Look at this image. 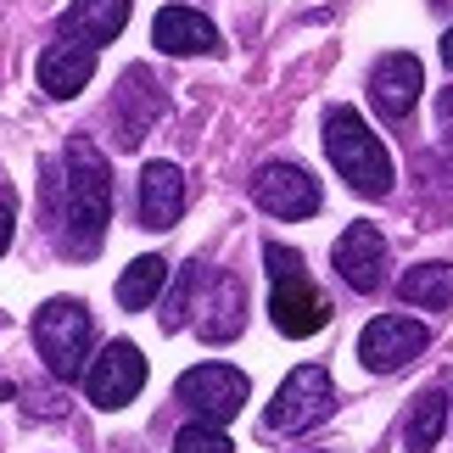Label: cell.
<instances>
[{
	"instance_id": "obj_1",
	"label": "cell",
	"mask_w": 453,
	"mask_h": 453,
	"mask_svg": "<svg viewBox=\"0 0 453 453\" xmlns=\"http://www.w3.org/2000/svg\"><path fill=\"white\" fill-rule=\"evenodd\" d=\"M62 196H67V252L96 257L101 235L112 224V168L90 141H67Z\"/></svg>"
},
{
	"instance_id": "obj_2",
	"label": "cell",
	"mask_w": 453,
	"mask_h": 453,
	"mask_svg": "<svg viewBox=\"0 0 453 453\" xmlns=\"http://www.w3.org/2000/svg\"><path fill=\"white\" fill-rule=\"evenodd\" d=\"M325 157L336 163V173L358 196H387L392 190V151L380 146V134L364 124L353 107L325 112Z\"/></svg>"
},
{
	"instance_id": "obj_3",
	"label": "cell",
	"mask_w": 453,
	"mask_h": 453,
	"mask_svg": "<svg viewBox=\"0 0 453 453\" xmlns=\"http://www.w3.org/2000/svg\"><path fill=\"white\" fill-rule=\"evenodd\" d=\"M264 264H269V313H274V330L291 342H303L313 336V330H325L330 319V303L319 297V286L308 280V269H303V257L280 247V241H269L264 247Z\"/></svg>"
},
{
	"instance_id": "obj_4",
	"label": "cell",
	"mask_w": 453,
	"mask_h": 453,
	"mask_svg": "<svg viewBox=\"0 0 453 453\" xmlns=\"http://www.w3.org/2000/svg\"><path fill=\"white\" fill-rule=\"evenodd\" d=\"M90 308L79 297H50L34 313V353L45 358V370L57 380H79L90 370Z\"/></svg>"
},
{
	"instance_id": "obj_5",
	"label": "cell",
	"mask_w": 453,
	"mask_h": 453,
	"mask_svg": "<svg viewBox=\"0 0 453 453\" xmlns=\"http://www.w3.org/2000/svg\"><path fill=\"white\" fill-rule=\"evenodd\" d=\"M330 409H336L330 370H325V364H297V370L280 380L274 403L264 409V431H269V437H297V431L330 420Z\"/></svg>"
},
{
	"instance_id": "obj_6",
	"label": "cell",
	"mask_w": 453,
	"mask_h": 453,
	"mask_svg": "<svg viewBox=\"0 0 453 453\" xmlns=\"http://www.w3.org/2000/svg\"><path fill=\"white\" fill-rule=\"evenodd\" d=\"M173 397H180L196 420L224 426L247 409V375H241L235 364H196V370H185L173 380Z\"/></svg>"
},
{
	"instance_id": "obj_7",
	"label": "cell",
	"mask_w": 453,
	"mask_h": 453,
	"mask_svg": "<svg viewBox=\"0 0 453 453\" xmlns=\"http://www.w3.org/2000/svg\"><path fill=\"white\" fill-rule=\"evenodd\" d=\"M141 387H146V358H141L134 342H107L90 358V370H84V392H90V403L107 409V414L129 409L134 397H141Z\"/></svg>"
},
{
	"instance_id": "obj_8",
	"label": "cell",
	"mask_w": 453,
	"mask_h": 453,
	"mask_svg": "<svg viewBox=\"0 0 453 453\" xmlns=\"http://www.w3.org/2000/svg\"><path fill=\"white\" fill-rule=\"evenodd\" d=\"M426 342H431V330L420 319H409V313H380V319L364 325L358 358H364L370 375H397L403 364H414L426 353Z\"/></svg>"
},
{
	"instance_id": "obj_9",
	"label": "cell",
	"mask_w": 453,
	"mask_h": 453,
	"mask_svg": "<svg viewBox=\"0 0 453 453\" xmlns=\"http://www.w3.org/2000/svg\"><path fill=\"white\" fill-rule=\"evenodd\" d=\"M241 325H247V286H241V274L196 264V330L207 342H235Z\"/></svg>"
},
{
	"instance_id": "obj_10",
	"label": "cell",
	"mask_w": 453,
	"mask_h": 453,
	"mask_svg": "<svg viewBox=\"0 0 453 453\" xmlns=\"http://www.w3.org/2000/svg\"><path fill=\"white\" fill-rule=\"evenodd\" d=\"M252 202L274 219H313L319 213V180L297 163H264L252 180Z\"/></svg>"
},
{
	"instance_id": "obj_11",
	"label": "cell",
	"mask_w": 453,
	"mask_h": 453,
	"mask_svg": "<svg viewBox=\"0 0 453 453\" xmlns=\"http://www.w3.org/2000/svg\"><path fill=\"white\" fill-rule=\"evenodd\" d=\"M420 90H426V67H420V57H409V50H392V57H380L370 67V101H375L380 118H392V124L414 112Z\"/></svg>"
},
{
	"instance_id": "obj_12",
	"label": "cell",
	"mask_w": 453,
	"mask_h": 453,
	"mask_svg": "<svg viewBox=\"0 0 453 453\" xmlns=\"http://www.w3.org/2000/svg\"><path fill=\"white\" fill-rule=\"evenodd\" d=\"M336 274L353 291H380V280H387V235H380L370 219H358V224L342 230V241H336Z\"/></svg>"
},
{
	"instance_id": "obj_13",
	"label": "cell",
	"mask_w": 453,
	"mask_h": 453,
	"mask_svg": "<svg viewBox=\"0 0 453 453\" xmlns=\"http://www.w3.org/2000/svg\"><path fill=\"white\" fill-rule=\"evenodd\" d=\"M151 45L163 50V57H219V28L207 23V17L196 12V6H180V0H173V6H163L151 17Z\"/></svg>"
},
{
	"instance_id": "obj_14",
	"label": "cell",
	"mask_w": 453,
	"mask_h": 453,
	"mask_svg": "<svg viewBox=\"0 0 453 453\" xmlns=\"http://www.w3.org/2000/svg\"><path fill=\"white\" fill-rule=\"evenodd\" d=\"M34 79H40V90H45L50 101H73L84 84L96 79V50L79 45V40L45 45V50H40V67H34Z\"/></svg>"
},
{
	"instance_id": "obj_15",
	"label": "cell",
	"mask_w": 453,
	"mask_h": 453,
	"mask_svg": "<svg viewBox=\"0 0 453 453\" xmlns=\"http://www.w3.org/2000/svg\"><path fill=\"white\" fill-rule=\"evenodd\" d=\"M185 213V173L173 163H146L141 173V230H173Z\"/></svg>"
},
{
	"instance_id": "obj_16",
	"label": "cell",
	"mask_w": 453,
	"mask_h": 453,
	"mask_svg": "<svg viewBox=\"0 0 453 453\" xmlns=\"http://www.w3.org/2000/svg\"><path fill=\"white\" fill-rule=\"evenodd\" d=\"M129 23V0H73L62 17V40H79V45H112Z\"/></svg>"
},
{
	"instance_id": "obj_17",
	"label": "cell",
	"mask_w": 453,
	"mask_h": 453,
	"mask_svg": "<svg viewBox=\"0 0 453 453\" xmlns=\"http://www.w3.org/2000/svg\"><path fill=\"white\" fill-rule=\"evenodd\" d=\"M118 146H141L146 141V129H151V118L163 112V96L146 84V67H129L124 73V90H118Z\"/></svg>"
},
{
	"instance_id": "obj_18",
	"label": "cell",
	"mask_w": 453,
	"mask_h": 453,
	"mask_svg": "<svg viewBox=\"0 0 453 453\" xmlns=\"http://www.w3.org/2000/svg\"><path fill=\"white\" fill-rule=\"evenodd\" d=\"M442 431H448V392L442 387H426L409 403V414H403V448L409 453H431V448L442 442Z\"/></svg>"
},
{
	"instance_id": "obj_19",
	"label": "cell",
	"mask_w": 453,
	"mask_h": 453,
	"mask_svg": "<svg viewBox=\"0 0 453 453\" xmlns=\"http://www.w3.org/2000/svg\"><path fill=\"white\" fill-rule=\"evenodd\" d=\"M397 297L414 308H448L453 303V264H414L397 280Z\"/></svg>"
},
{
	"instance_id": "obj_20",
	"label": "cell",
	"mask_w": 453,
	"mask_h": 453,
	"mask_svg": "<svg viewBox=\"0 0 453 453\" xmlns=\"http://www.w3.org/2000/svg\"><path fill=\"white\" fill-rule=\"evenodd\" d=\"M163 286H168V264L163 257H134V264L124 269V280H118V303H124L129 313H141V308H151L157 297H163Z\"/></svg>"
},
{
	"instance_id": "obj_21",
	"label": "cell",
	"mask_w": 453,
	"mask_h": 453,
	"mask_svg": "<svg viewBox=\"0 0 453 453\" xmlns=\"http://www.w3.org/2000/svg\"><path fill=\"white\" fill-rule=\"evenodd\" d=\"M173 453H235V442L224 437L219 426H207V420H196V426H185L180 437H173Z\"/></svg>"
},
{
	"instance_id": "obj_22",
	"label": "cell",
	"mask_w": 453,
	"mask_h": 453,
	"mask_svg": "<svg viewBox=\"0 0 453 453\" xmlns=\"http://www.w3.org/2000/svg\"><path fill=\"white\" fill-rule=\"evenodd\" d=\"M437 129L453 141V90H437Z\"/></svg>"
},
{
	"instance_id": "obj_23",
	"label": "cell",
	"mask_w": 453,
	"mask_h": 453,
	"mask_svg": "<svg viewBox=\"0 0 453 453\" xmlns=\"http://www.w3.org/2000/svg\"><path fill=\"white\" fill-rule=\"evenodd\" d=\"M12 230H17V224H12V207L0 202V257H6V247H12Z\"/></svg>"
},
{
	"instance_id": "obj_24",
	"label": "cell",
	"mask_w": 453,
	"mask_h": 453,
	"mask_svg": "<svg viewBox=\"0 0 453 453\" xmlns=\"http://www.w3.org/2000/svg\"><path fill=\"white\" fill-rule=\"evenodd\" d=\"M442 62H448V67H453V28H448V34H442Z\"/></svg>"
},
{
	"instance_id": "obj_25",
	"label": "cell",
	"mask_w": 453,
	"mask_h": 453,
	"mask_svg": "<svg viewBox=\"0 0 453 453\" xmlns=\"http://www.w3.org/2000/svg\"><path fill=\"white\" fill-rule=\"evenodd\" d=\"M0 403H12V380H0Z\"/></svg>"
},
{
	"instance_id": "obj_26",
	"label": "cell",
	"mask_w": 453,
	"mask_h": 453,
	"mask_svg": "<svg viewBox=\"0 0 453 453\" xmlns=\"http://www.w3.org/2000/svg\"><path fill=\"white\" fill-rule=\"evenodd\" d=\"M319 453H325V448H319Z\"/></svg>"
}]
</instances>
